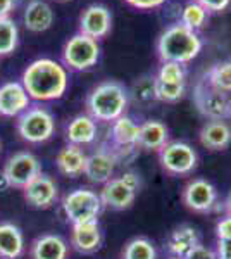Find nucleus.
Segmentation results:
<instances>
[{
    "instance_id": "f257e3e1",
    "label": "nucleus",
    "mask_w": 231,
    "mask_h": 259,
    "mask_svg": "<svg viewBox=\"0 0 231 259\" xmlns=\"http://www.w3.org/2000/svg\"><path fill=\"white\" fill-rule=\"evenodd\" d=\"M21 83L31 100L52 102L66 94L69 78L68 71L61 62L49 59V57H40L26 66L21 76Z\"/></svg>"
},
{
    "instance_id": "f03ea898",
    "label": "nucleus",
    "mask_w": 231,
    "mask_h": 259,
    "mask_svg": "<svg viewBox=\"0 0 231 259\" xmlns=\"http://www.w3.org/2000/svg\"><path fill=\"white\" fill-rule=\"evenodd\" d=\"M202 50V40L197 31L176 23L167 26L157 40V54L162 62L188 64Z\"/></svg>"
},
{
    "instance_id": "7ed1b4c3",
    "label": "nucleus",
    "mask_w": 231,
    "mask_h": 259,
    "mask_svg": "<svg viewBox=\"0 0 231 259\" xmlns=\"http://www.w3.org/2000/svg\"><path fill=\"white\" fill-rule=\"evenodd\" d=\"M129 102V94L121 83L102 81L88 94L86 111L95 121L114 123L117 118L124 116Z\"/></svg>"
},
{
    "instance_id": "20e7f679",
    "label": "nucleus",
    "mask_w": 231,
    "mask_h": 259,
    "mask_svg": "<svg viewBox=\"0 0 231 259\" xmlns=\"http://www.w3.org/2000/svg\"><path fill=\"white\" fill-rule=\"evenodd\" d=\"M16 130L21 139L28 144H43L52 139L56 132V119L47 107L29 106L23 114L18 116Z\"/></svg>"
},
{
    "instance_id": "39448f33",
    "label": "nucleus",
    "mask_w": 231,
    "mask_h": 259,
    "mask_svg": "<svg viewBox=\"0 0 231 259\" xmlns=\"http://www.w3.org/2000/svg\"><path fill=\"white\" fill-rule=\"evenodd\" d=\"M102 207L104 204L100 200V195L90 189L71 190L62 199V211L71 225L97 220L102 212Z\"/></svg>"
},
{
    "instance_id": "423d86ee",
    "label": "nucleus",
    "mask_w": 231,
    "mask_h": 259,
    "mask_svg": "<svg viewBox=\"0 0 231 259\" xmlns=\"http://www.w3.org/2000/svg\"><path fill=\"white\" fill-rule=\"evenodd\" d=\"M193 104L209 121L231 119V97L212 89L204 80H199L193 87Z\"/></svg>"
},
{
    "instance_id": "0eeeda50",
    "label": "nucleus",
    "mask_w": 231,
    "mask_h": 259,
    "mask_svg": "<svg viewBox=\"0 0 231 259\" xmlns=\"http://www.w3.org/2000/svg\"><path fill=\"white\" fill-rule=\"evenodd\" d=\"M99 41L83 33H76L74 36H71L62 50V61L73 71H86L94 68L99 62Z\"/></svg>"
},
{
    "instance_id": "6e6552de",
    "label": "nucleus",
    "mask_w": 231,
    "mask_h": 259,
    "mask_svg": "<svg viewBox=\"0 0 231 259\" xmlns=\"http://www.w3.org/2000/svg\"><path fill=\"white\" fill-rule=\"evenodd\" d=\"M159 161H161V166L166 173L174 175V177H183V175H190L197 168L199 156L190 144L173 140L167 142L159 150Z\"/></svg>"
},
{
    "instance_id": "1a4fd4ad",
    "label": "nucleus",
    "mask_w": 231,
    "mask_h": 259,
    "mask_svg": "<svg viewBox=\"0 0 231 259\" xmlns=\"http://www.w3.org/2000/svg\"><path fill=\"white\" fill-rule=\"evenodd\" d=\"M2 171L9 180L11 187L23 190L31 180H35L41 173V164L35 154L21 150L7 159Z\"/></svg>"
},
{
    "instance_id": "9d476101",
    "label": "nucleus",
    "mask_w": 231,
    "mask_h": 259,
    "mask_svg": "<svg viewBox=\"0 0 231 259\" xmlns=\"http://www.w3.org/2000/svg\"><path fill=\"white\" fill-rule=\"evenodd\" d=\"M183 204L193 212H209L216 207L217 190L211 182L195 178L188 182L183 189Z\"/></svg>"
},
{
    "instance_id": "9b49d317",
    "label": "nucleus",
    "mask_w": 231,
    "mask_h": 259,
    "mask_svg": "<svg viewBox=\"0 0 231 259\" xmlns=\"http://www.w3.org/2000/svg\"><path fill=\"white\" fill-rule=\"evenodd\" d=\"M116 166H117V159L114 156V150H112L111 145H107V147L104 145V147H99L95 152H91L88 156L85 177L91 183L104 185L109 180H112Z\"/></svg>"
},
{
    "instance_id": "f8f14e48",
    "label": "nucleus",
    "mask_w": 231,
    "mask_h": 259,
    "mask_svg": "<svg viewBox=\"0 0 231 259\" xmlns=\"http://www.w3.org/2000/svg\"><path fill=\"white\" fill-rule=\"evenodd\" d=\"M23 197L28 202V206L35 207V209H49L56 204L59 190L52 178L40 173L23 189Z\"/></svg>"
},
{
    "instance_id": "ddd939ff",
    "label": "nucleus",
    "mask_w": 231,
    "mask_h": 259,
    "mask_svg": "<svg viewBox=\"0 0 231 259\" xmlns=\"http://www.w3.org/2000/svg\"><path fill=\"white\" fill-rule=\"evenodd\" d=\"M112 26V16L111 11L106 6L91 4L79 16V33L90 36L99 41L100 38L109 35Z\"/></svg>"
},
{
    "instance_id": "4468645a",
    "label": "nucleus",
    "mask_w": 231,
    "mask_h": 259,
    "mask_svg": "<svg viewBox=\"0 0 231 259\" xmlns=\"http://www.w3.org/2000/svg\"><path fill=\"white\" fill-rule=\"evenodd\" d=\"M29 106L31 99L21 81H7L0 85V116L18 118Z\"/></svg>"
},
{
    "instance_id": "2eb2a0df",
    "label": "nucleus",
    "mask_w": 231,
    "mask_h": 259,
    "mask_svg": "<svg viewBox=\"0 0 231 259\" xmlns=\"http://www.w3.org/2000/svg\"><path fill=\"white\" fill-rule=\"evenodd\" d=\"M100 200L106 207L116 211H124L131 207V204L136 199V190L128 187L121 178H112L102 185L100 190Z\"/></svg>"
},
{
    "instance_id": "dca6fc26",
    "label": "nucleus",
    "mask_w": 231,
    "mask_h": 259,
    "mask_svg": "<svg viewBox=\"0 0 231 259\" xmlns=\"http://www.w3.org/2000/svg\"><path fill=\"white\" fill-rule=\"evenodd\" d=\"M102 244V230L99 220L76 223L71 228V245L81 254H91Z\"/></svg>"
},
{
    "instance_id": "f3484780",
    "label": "nucleus",
    "mask_w": 231,
    "mask_h": 259,
    "mask_svg": "<svg viewBox=\"0 0 231 259\" xmlns=\"http://www.w3.org/2000/svg\"><path fill=\"white\" fill-rule=\"evenodd\" d=\"M86 159H88V156L85 154L83 147L68 144L66 147H62L59 150V154L56 157V166L64 177L78 178V177H81V175H85Z\"/></svg>"
},
{
    "instance_id": "a211bd4d",
    "label": "nucleus",
    "mask_w": 231,
    "mask_h": 259,
    "mask_svg": "<svg viewBox=\"0 0 231 259\" xmlns=\"http://www.w3.org/2000/svg\"><path fill=\"white\" fill-rule=\"evenodd\" d=\"M167 142H169V130H167V126L162 121L149 119L140 124V132H138L136 139L138 149L159 152Z\"/></svg>"
},
{
    "instance_id": "6ab92c4d",
    "label": "nucleus",
    "mask_w": 231,
    "mask_h": 259,
    "mask_svg": "<svg viewBox=\"0 0 231 259\" xmlns=\"http://www.w3.org/2000/svg\"><path fill=\"white\" fill-rule=\"evenodd\" d=\"M97 121L88 114H78L66 126V140L73 145H90L97 140Z\"/></svg>"
},
{
    "instance_id": "aec40b11",
    "label": "nucleus",
    "mask_w": 231,
    "mask_h": 259,
    "mask_svg": "<svg viewBox=\"0 0 231 259\" xmlns=\"http://www.w3.org/2000/svg\"><path fill=\"white\" fill-rule=\"evenodd\" d=\"M68 242L56 233H45L33 240L31 259H68Z\"/></svg>"
},
{
    "instance_id": "412c9836",
    "label": "nucleus",
    "mask_w": 231,
    "mask_h": 259,
    "mask_svg": "<svg viewBox=\"0 0 231 259\" xmlns=\"http://www.w3.org/2000/svg\"><path fill=\"white\" fill-rule=\"evenodd\" d=\"M199 140L209 150H224L231 144V126L226 121H207L200 130Z\"/></svg>"
},
{
    "instance_id": "4be33fe9",
    "label": "nucleus",
    "mask_w": 231,
    "mask_h": 259,
    "mask_svg": "<svg viewBox=\"0 0 231 259\" xmlns=\"http://www.w3.org/2000/svg\"><path fill=\"white\" fill-rule=\"evenodd\" d=\"M24 26L33 33L47 31L54 23V11L43 0H31L23 14Z\"/></svg>"
},
{
    "instance_id": "5701e85b",
    "label": "nucleus",
    "mask_w": 231,
    "mask_h": 259,
    "mask_svg": "<svg viewBox=\"0 0 231 259\" xmlns=\"http://www.w3.org/2000/svg\"><path fill=\"white\" fill-rule=\"evenodd\" d=\"M24 252V235L14 223H0V259H18Z\"/></svg>"
},
{
    "instance_id": "b1692460",
    "label": "nucleus",
    "mask_w": 231,
    "mask_h": 259,
    "mask_svg": "<svg viewBox=\"0 0 231 259\" xmlns=\"http://www.w3.org/2000/svg\"><path fill=\"white\" fill-rule=\"evenodd\" d=\"M199 244H200L199 233H197V230L190 227V225H181V227L174 228L173 232L169 233L167 242H166L169 254L178 259H183L193 247H195V245H199Z\"/></svg>"
},
{
    "instance_id": "393cba45",
    "label": "nucleus",
    "mask_w": 231,
    "mask_h": 259,
    "mask_svg": "<svg viewBox=\"0 0 231 259\" xmlns=\"http://www.w3.org/2000/svg\"><path fill=\"white\" fill-rule=\"evenodd\" d=\"M140 124L129 116H121L114 123H111V145L116 147H128V145H136Z\"/></svg>"
},
{
    "instance_id": "a878e982",
    "label": "nucleus",
    "mask_w": 231,
    "mask_h": 259,
    "mask_svg": "<svg viewBox=\"0 0 231 259\" xmlns=\"http://www.w3.org/2000/svg\"><path fill=\"white\" fill-rule=\"evenodd\" d=\"M200 80H204L212 89L219 90L231 97V61H222L212 64L211 68L205 71L204 78H200Z\"/></svg>"
},
{
    "instance_id": "bb28decb",
    "label": "nucleus",
    "mask_w": 231,
    "mask_h": 259,
    "mask_svg": "<svg viewBox=\"0 0 231 259\" xmlns=\"http://www.w3.org/2000/svg\"><path fill=\"white\" fill-rule=\"evenodd\" d=\"M19 41V30L14 19L2 18L0 19V57L9 56L16 50Z\"/></svg>"
},
{
    "instance_id": "cd10ccee",
    "label": "nucleus",
    "mask_w": 231,
    "mask_h": 259,
    "mask_svg": "<svg viewBox=\"0 0 231 259\" xmlns=\"http://www.w3.org/2000/svg\"><path fill=\"white\" fill-rule=\"evenodd\" d=\"M123 259H157V250L149 239L136 237L124 245Z\"/></svg>"
},
{
    "instance_id": "c85d7f7f",
    "label": "nucleus",
    "mask_w": 231,
    "mask_h": 259,
    "mask_svg": "<svg viewBox=\"0 0 231 259\" xmlns=\"http://www.w3.org/2000/svg\"><path fill=\"white\" fill-rule=\"evenodd\" d=\"M205 21H207V11H205L200 4H197L195 0L188 2L187 6L183 7L181 21H179L183 26H187V28H190V30L197 31L199 28L204 26Z\"/></svg>"
},
{
    "instance_id": "c756f323",
    "label": "nucleus",
    "mask_w": 231,
    "mask_h": 259,
    "mask_svg": "<svg viewBox=\"0 0 231 259\" xmlns=\"http://www.w3.org/2000/svg\"><path fill=\"white\" fill-rule=\"evenodd\" d=\"M131 95L138 104H147L154 102L155 99V76H142L133 83Z\"/></svg>"
},
{
    "instance_id": "7c9ffc66",
    "label": "nucleus",
    "mask_w": 231,
    "mask_h": 259,
    "mask_svg": "<svg viewBox=\"0 0 231 259\" xmlns=\"http://www.w3.org/2000/svg\"><path fill=\"white\" fill-rule=\"evenodd\" d=\"M184 83H162L155 78V99L162 102H178L184 95Z\"/></svg>"
},
{
    "instance_id": "2f4dec72",
    "label": "nucleus",
    "mask_w": 231,
    "mask_h": 259,
    "mask_svg": "<svg viewBox=\"0 0 231 259\" xmlns=\"http://www.w3.org/2000/svg\"><path fill=\"white\" fill-rule=\"evenodd\" d=\"M155 78L162 83H184L187 71H184V66L178 62H162Z\"/></svg>"
},
{
    "instance_id": "473e14b6",
    "label": "nucleus",
    "mask_w": 231,
    "mask_h": 259,
    "mask_svg": "<svg viewBox=\"0 0 231 259\" xmlns=\"http://www.w3.org/2000/svg\"><path fill=\"white\" fill-rule=\"evenodd\" d=\"M183 259H217V254L214 252L212 249L199 244V245H195V247H193Z\"/></svg>"
},
{
    "instance_id": "72a5a7b5",
    "label": "nucleus",
    "mask_w": 231,
    "mask_h": 259,
    "mask_svg": "<svg viewBox=\"0 0 231 259\" xmlns=\"http://www.w3.org/2000/svg\"><path fill=\"white\" fill-rule=\"evenodd\" d=\"M124 2L138 11H150V9H157V7L164 6L167 0H124Z\"/></svg>"
},
{
    "instance_id": "f704fd0d",
    "label": "nucleus",
    "mask_w": 231,
    "mask_h": 259,
    "mask_svg": "<svg viewBox=\"0 0 231 259\" xmlns=\"http://www.w3.org/2000/svg\"><path fill=\"white\" fill-rule=\"evenodd\" d=\"M216 237H217V240H229L231 239V216L226 214V218L217 221Z\"/></svg>"
},
{
    "instance_id": "c9c22d12",
    "label": "nucleus",
    "mask_w": 231,
    "mask_h": 259,
    "mask_svg": "<svg viewBox=\"0 0 231 259\" xmlns=\"http://www.w3.org/2000/svg\"><path fill=\"white\" fill-rule=\"evenodd\" d=\"M197 4L204 7L205 11H211V12H221L224 9H228L231 0H195Z\"/></svg>"
},
{
    "instance_id": "e433bc0d",
    "label": "nucleus",
    "mask_w": 231,
    "mask_h": 259,
    "mask_svg": "<svg viewBox=\"0 0 231 259\" xmlns=\"http://www.w3.org/2000/svg\"><path fill=\"white\" fill-rule=\"evenodd\" d=\"M123 182L126 183L128 187H131L133 190H140V177H138L136 173H133V171H126V173H123L119 177Z\"/></svg>"
},
{
    "instance_id": "4c0bfd02",
    "label": "nucleus",
    "mask_w": 231,
    "mask_h": 259,
    "mask_svg": "<svg viewBox=\"0 0 231 259\" xmlns=\"http://www.w3.org/2000/svg\"><path fill=\"white\" fill-rule=\"evenodd\" d=\"M216 254L219 259H231V239L229 240H217Z\"/></svg>"
},
{
    "instance_id": "58836bf2",
    "label": "nucleus",
    "mask_w": 231,
    "mask_h": 259,
    "mask_svg": "<svg viewBox=\"0 0 231 259\" xmlns=\"http://www.w3.org/2000/svg\"><path fill=\"white\" fill-rule=\"evenodd\" d=\"M16 0H0V19L9 18V14L14 11Z\"/></svg>"
},
{
    "instance_id": "ea45409f",
    "label": "nucleus",
    "mask_w": 231,
    "mask_h": 259,
    "mask_svg": "<svg viewBox=\"0 0 231 259\" xmlns=\"http://www.w3.org/2000/svg\"><path fill=\"white\" fill-rule=\"evenodd\" d=\"M7 189H11L9 185V180L4 175V171H0V192H6Z\"/></svg>"
},
{
    "instance_id": "a19ab883",
    "label": "nucleus",
    "mask_w": 231,
    "mask_h": 259,
    "mask_svg": "<svg viewBox=\"0 0 231 259\" xmlns=\"http://www.w3.org/2000/svg\"><path fill=\"white\" fill-rule=\"evenodd\" d=\"M224 211H226V214L231 216V192H229V195L224 200Z\"/></svg>"
},
{
    "instance_id": "79ce46f5",
    "label": "nucleus",
    "mask_w": 231,
    "mask_h": 259,
    "mask_svg": "<svg viewBox=\"0 0 231 259\" xmlns=\"http://www.w3.org/2000/svg\"><path fill=\"white\" fill-rule=\"evenodd\" d=\"M0 152H2V142H0Z\"/></svg>"
},
{
    "instance_id": "37998d69",
    "label": "nucleus",
    "mask_w": 231,
    "mask_h": 259,
    "mask_svg": "<svg viewBox=\"0 0 231 259\" xmlns=\"http://www.w3.org/2000/svg\"><path fill=\"white\" fill-rule=\"evenodd\" d=\"M173 259H178V257H173Z\"/></svg>"
},
{
    "instance_id": "c03bdc74",
    "label": "nucleus",
    "mask_w": 231,
    "mask_h": 259,
    "mask_svg": "<svg viewBox=\"0 0 231 259\" xmlns=\"http://www.w3.org/2000/svg\"><path fill=\"white\" fill-rule=\"evenodd\" d=\"M217 259H219V257H217Z\"/></svg>"
}]
</instances>
